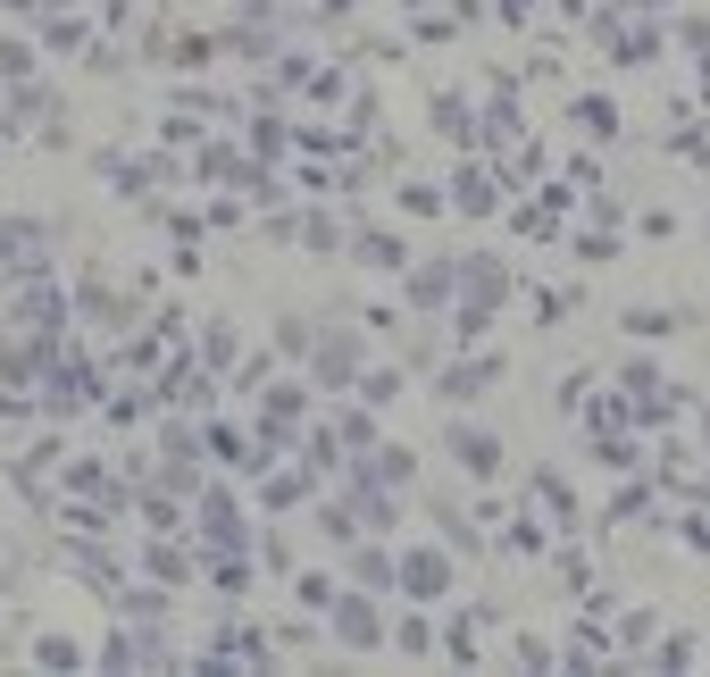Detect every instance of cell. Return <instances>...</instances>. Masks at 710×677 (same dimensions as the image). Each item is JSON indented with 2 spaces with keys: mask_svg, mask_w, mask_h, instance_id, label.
<instances>
[{
  "mask_svg": "<svg viewBox=\"0 0 710 677\" xmlns=\"http://www.w3.org/2000/svg\"><path fill=\"white\" fill-rule=\"evenodd\" d=\"M343 636H351V644L376 636V611H368V602H343Z\"/></svg>",
  "mask_w": 710,
  "mask_h": 677,
  "instance_id": "obj_1",
  "label": "cell"
},
{
  "mask_svg": "<svg viewBox=\"0 0 710 677\" xmlns=\"http://www.w3.org/2000/svg\"><path fill=\"white\" fill-rule=\"evenodd\" d=\"M34 661H42V669H76V644H67V636H42Z\"/></svg>",
  "mask_w": 710,
  "mask_h": 677,
  "instance_id": "obj_2",
  "label": "cell"
}]
</instances>
